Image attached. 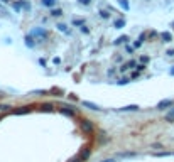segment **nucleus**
Listing matches in <instances>:
<instances>
[{"mask_svg": "<svg viewBox=\"0 0 174 162\" xmlns=\"http://www.w3.org/2000/svg\"><path fill=\"white\" fill-rule=\"evenodd\" d=\"M81 130H83V133H93L95 127L90 120H81Z\"/></svg>", "mask_w": 174, "mask_h": 162, "instance_id": "1", "label": "nucleus"}, {"mask_svg": "<svg viewBox=\"0 0 174 162\" xmlns=\"http://www.w3.org/2000/svg\"><path fill=\"white\" fill-rule=\"evenodd\" d=\"M174 105V100H162V101L157 103V110H164V108H169Z\"/></svg>", "mask_w": 174, "mask_h": 162, "instance_id": "2", "label": "nucleus"}, {"mask_svg": "<svg viewBox=\"0 0 174 162\" xmlns=\"http://www.w3.org/2000/svg\"><path fill=\"white\" fill-rule=\"evenodd\" d=\"M30 36H37V37H47V30H44V29H39V27H36V29H32L30 30Z\"/></svg>", "mask_w": 174, "mask_h": 162, "instance_id": "3", "label": "nucleus"}, {"mask_svg": "<svg viewBox=\"0 0 174 162\" xmlns=\"http://www.w3.org/2000/svg\"><path fill=\"white\" fill-rule=\"evenodd\" d=\"M135 66H137V61H134V59H132V61H128V63H125V64H122V66H120V71H127V69H130V68H135Z\"/></svg>", "mask_w": 174, "mask_h": 162, "instance_id": "4", "label": "nucleus"}, {"mask_svg": "<svg viewBox=\"0 0 174 162\" xmlns=\"http://www.w3.org/2000/svg\"><path fill=\"white\" fill-rule=\"evenodd\" d=\"M81 105H83V107H86V108H90V110L102 111V108L98 107V105H95V103H91V101H81Z\"/></svg>", "mask_w": 174, "mask_h": 162, "instance_id": "5", "label": "nucleus"}, {"mask_svg": "<svg viewBox=\"0 0 174 162\" xmlns=\"http://www.w3.org/2000/svg\"><path fill=\"white\" fill-rule=\"evenodd\" d=\"M59 111L63 113V115H66V117H74V110H73V107H69V108H59Z\"/></svg>", "mask_w": 174, "mask_h": 162, "instance_id": "6", "label": "nucleus"}, {"mask_svg": "<svg viewBox=\"0 0 174 162\" xmlns=\"http://www.w3.org/2000/svg\"><path fill=\"white\" fill-rule=\"evenodd\" d=\"M119 110L120 111H137L139 110V105H127V107H122Z\"/></svg>", "mask_w": 174, "mask_h": 162, "instance_id": "7", "label": "nucleus"}, {"mask_svg": "<svg viewBox=\"0 0 174 162\" xmlns=\"http://www.w3.org/2000/svg\"><path fill=\"white\" fill-rule=\"evenodd\" d=\"M29 111H30V107H22L19 110H14L12 113L14 115H24V113H29Z\"/></svg>", "mask_w": 174, "mask_h": 162, "instance_id": "8", "label": "nucleus"}, {"mask_svg": "<svg viewBox=\"0 0 174 162\" xmlns=\"http://www.w3.org/2000/svg\"><path fill=\"white\" fill-rule=\"evenodd\" d=\"M24 41H26V46L27 47H34L36 46V42H34V36H26V39H24Z\"/></svg>", "mask_w": 174, "mask_h": 162, "instance_id": "9", "label": "nucleus"}, {"mask_svg": "<svg viewBox=\"0 0 174 162\" xmlns=\"http://www.w3.org/2000/svg\"><path fill=\"white\" fill-rule=\"evenodd\" d=\"M161 39H162V42H171V41H172V34H171V32H162Z\"/></svg>", "mask_w": 174, "mask_h": 162, "instance_id": "10", "label": "nucleus"}, {"mask_svg": "<svg viewBox=\"0 0 174 162\" xmlns=\"http://www.w3.org/2000/svg\"><path fill=\"white\" fill-rule=\"evenodd\" d=\"M115 29H123L125 27V19H117V20L113 22Z\"/></svg>", "mask_w": 174, "mask_h": 162, "instance_id": "11", "label": "nucleus"}, {"mask_svg": "<svg viewBox=\"0 0 174 162\" xmlns=\"http://www.w3.org/2000/svg\"><path fill=\"white\" fill-rule=\"evenodd\" d=\"M56 2H58V0H41V4H43L44 7H54Z\"/></svg>", "mask_w": 174, "mask_h": 162, "instance_id": "12", "label": "nucleus"}, {"mask_svg": "<svg viewBox=\"0 0 174 162\" xmlns=\"http://www.w3.org/2000/svg\"><path fill=\"white\" fill-rule=\"evenodd\" d=\"M119 4H120V7H122L123 10H130V5H128V0H119Z\"/></svg>", "mask_w": 174, "mask_h": 162, "instance_id": "13", "label": "nucleus"}, {"mask_svg": "<svg viewBox=\"0 0 174 162\" xmlns=\"http://www.w3.org/2000/svg\"><path fill=\"white\" fill-rule=\"evenodd\" d=\"M127 41H128V36H120V37L117 39V41H115L113 44H115V46H119V44H122V42L125 44V42H127Z\"/></svg>", "mask_w": 174, "mask_h": 162, "instance_id": "14", "label": "nucleus"}, {"mask_svg": "<svg viewBox=\"0 0 174 162\" xmlns=\"http://www.w3.org/2000/svg\"><path fill=\"white\" fill-rule=\"evenodd\" d=\"M164 118H166V122H171V123H174V108L164 117Z\"/></svg>", "mask_w": 174, "mask_h": 162, "instance_id": "15", "label": "nucleus"}, {"mask_svg": "<svg viewBox=\"0 0 174 162\" xmlns=\"http://www.w3.org/2000/svg\"><path fill=\"white\" fill-rule=\"evenodd\" d=\"M51 15H52V17H61V15H63V10H61V9H52Z\"/></svg>", "mask_w": 174, "mask_h": 162, "instance_id": "16", "label": "nucleus"}, {"mask_svg": "<svg viewBox=\"0 0 174 162\" xmlns=\"http://www.w3.org/2000/svg\"><path fill=\"white\" fill-rule=\"evenodd\" d=\"M58 30H61V32H64V34H69V30H68V27L64 26V24H58Z\"/></svg>", "mask_w": 174, "mask_h": 162, "instance_id": "17", "label": "nucleus"}, {"mask_svg": "<svg viewBox=\"0 0 174 162\" xmlns=\"http://www.w3.org/2000/svg\"><path fill=\"white\" fill-rule=\"evenodd\" d=\"M80 157H81V159H83V160H86V159H88V157H90V149H86V150H85V152H81V155H80Z\"/></svg>", "mask_w": 174, "mask_h": 162, "instance_id": "18", "label": "nucleus"}, {"mask_svg": "<svg viewBox=\"0 0 174 162\" xmlns=\"http://www.w3.org/2000/svg\"><path fill=\"white\" fill-rule=\"evenodd\" d=\"M156 157H167V155H172V154H169V152H157V154H154Z\"/></svg>", "mask_w": 174, "mask_h": 162, "instance_id": "19", "label": "nucleus"}, {"mask_svg": "<svg viewBox=\"0 0 174 162\" xmlns=\"http://www.w3.org/2000/svg\"><path fill=\"white\" fill-rule=\"evenodd\" d=\"M43 110L44 111H52V105L51 103H46V105H43Z\"/></svg>", "mask_w": 174, "mask_h": 162, "instance_id": "20", "label": "nucleus"}, {"mask_svg": "<svg viewBox=\"0 0 174 162\" xmlns=\"http://www.w3.org/2000/svg\"><path fill=\"white\" fill-rule=\"evenodd\" d=\"M127 83H130L128 78H120V79H119V85H127Z\"/></svg>", "mask_w": 174, "mask_h": 162, "instance_id": "21", "label": "nucleus"}, {"mask_svg": "<svg viewBox=\"0 0 174 162\" xmlns=\"http://www.w3.org/2000/svg\"><path fill=\"white\" fill-rule=\"evenodd\" d=\"M10 108L12 107H9V105H0V111H10Z\"/></svg>", "mask_w": 174, "mask_h": 162, "instance_id": "22", "label": "nucleus"}, {"mask_svg": "<svg viewBox=\"0 0 174 162\" xmlns=\"http://www.w3.org/2000/svg\"><path fill=\"white\" fill-rule=\"evenodd\" d=\"M21 7H22V4H21V2L14 4V10H15V12H21Z\"/></svg>", "mask_w": 174, "mask_h": 162, "instance_id": "23", "label": "nucleus"}, {"mask_svg": "<svg viewBox=\"0 0 174 162\" xmlns=\"http://www.w3.org/2000/svg\"><path fill=\"white\" fill-rule=\"evenodd\" d=\"M100 15H102L103 19H108V17H110V14L106 12V10H100Z\"/></svg>", "mask_w": 174, "mask_h": 162, "instance_id": "24", "label": "nucleus"}, {"mask_svg": "<svg viewBox=\"0 0 174 162\" xmlns=\"http://www.w3.org/2000/svg\"><path fill=\"white\" fill-rule=\"evenodd\" d=\"M32 93H34V95H43V96H44V95H47V91H46V90H43V91H41V90H36V91H32Z\"/></svg>", "mask_w": 174, "mask_h": 162, "instance_id": "25", "label": "nucleus"}, {"mask_svg": "<svg viewBox=\"0 0 174 162\" xmlns=\"http://www.w3.org/2000/svg\"><path fill=\"white\" fill-rule=\"evenodd\" d=\"M73 26H85V20H73Z\"/></svg>", "mask_w": 174, "mask_h": 162, "instance_id": "26", "label": "nucleus"}, {"mask_svg": "<svg viewBox=\"0 0 174 162\" xmlns=\"http://www.w3.org/2000/svg\"><path fill=\"white\" fill-rule=\"evenodd\" d=\"M135 68H137V71H144V69H145V64H144V63H142V64H137Z\"/></svg>", "mask_w": 174, "mask_h": 162, "instance_id": "27", "label": "nucleus"}, {"mask_svg": "<svg viewBox=\"0 0 174 162\" xmlns=\"http://www.w3.org/2000/svg\"><path fill=\"white\" fill-rule=\"evenodd\" d=\"M21 4H22V7H24L26 10H30V4H27V2H21Z\"/></svg>", "mask_w": 174, "mask_h": 162, "instance_id": "28", "label": "nucleus"}, {"mask_svg": "<svg viewBox=\"0 0 174 162\" xmlns=\"http://www.w3.org/2000/svg\"><path fill=\"white\" fill-rule=\"evenodd\" d=\"M139 78V71H135V73H132V79H137Z\"/></svg>", "mask_w": 174, "mask_h": 162, "instance_id": "29", "label": "nucleus"}, {"mask_svg": "<svg viewBox=\"0 0 174 162\" xmlns=\"http://www.w3.org/2000/svg\"><path fill=\"white\" fill-rule=\"evenodd\" d=\"M39 64L44 68V66H46V59H43V58H41V59H39Z\"/></svg>", "mask_w": 174, "mask_h": 162, "instance_id": "30", "label": "nucleus"}, {"mask_svg": "<svg viewBox=\"0 0 174 162\" xmlns=\"http://www.w3.org/2000/svg\"><path fill=\"white\" fill-rule=\"evenodd\" d=\"M91 0H80V4H83V5H88Z\"/></svg>", "mask_w": 174, "mask_h": 162, "instance_id": "31", "label": "nucleus"}, {"mask_svg": "<svg viewBox=\"0 0 174 162\" xmlns=\"http://www.w3.org/2000/svg\"><path fill=\"white\" fill-rule=\"evenodd\" d=\"M140 61H142V63H147L149 58H147V56H142V58H140Z\"/></svg>", "mask_w": 174, "mask_h": 162, "instance_id": "32", "label": "nucleus"}, {"mask_svg": "<svg viewBox=\"0 0 174 162\" xmlns=\"http://www.w3.org/2000/svg\"><path fill=\"white\" fill-rule=\"evenodd\" d=\"M81 32H85V34H88L90 30H88V29H86V27H85V26H81Z\"/></svg>", "mask_w": 174, "mask_h": 162, "instance_id": "33", "label": "nucleus"}, {"mask_svg": "<svg viewBox=\"0 0 174 162\" xmlns=\"http://www.w3.org/2000/svg\"><path fill=\"white\" fill-rule=\"evenodd\" d=\"M52 63H54V64H59L61 59H59V58H54V59H52Z\"/></svg>", "mask_w": 174, "mask_h": 162, "instance_id": "34", "label": "nucleus"}, {"mask_svg": "<svg viewBox=\"0 0 174 162\" xmlns=\"http://www.w3.org/2000/svg\"><path fill=\"white\" fill-rule=\"evenodd\" d=\"M166 54H167V56H174V49H169V51L166 52Z\"/></svg>", "mask_w": 174, "mask_h": 162, "instance_id": "35", "label": "nucleus"}, {"mask_svg": "<svg viewBox=\"0 0 174 162\" xmlns=\"http://www.w3.org/2000/svg\"><path fill=\"white\" fill-rule=\"evenodd\" d=\"M140 46H142V41H140V39H139V41H137V42H135V47H140Z\"/></svg>", "mask_w": 174, "mask_h": 162, "instance_id": "36", "label": "nucleus"}, {"mask_svg": "<svg viewBox=\"0 0 174 162\" xmlns=\"http://www.w3.org/2000/svg\"><path fill=\"white\" fill-rule=\"evenodd\" d=\"M71 162H83V159L80 157V159H74V160H71Z\"/></svg>", "mask_w": 174, "mask_h": 162, "instance_id": "37", "label": "nucleus"}, {"mask_svg": "<svg viewBox=\"0 0 174 162\" xmlns=\"http://www.w3.org/2000/svg\"><path fill=\"white\" fill-rule=\"evenodd\" d=\"M103 162H115L113 159H106V160H103Z\"/></svg>", "mask_w": 174, "mask_h": 162, "instance_id": "38", "label": "nucleus"}, {"mask_svg": "<svg viewBox=\"0 0 174 162\" xmlns=\"http://www.w3.org/2000/svg\"><path fill=\"white\" fill-rule=\"evenodd\" d=\"M171 76H174V68H172V69H171Z\"/></svg>", "mask_w": 174, "mask_h": 162, "instance_id": "39", "label": "nucleus"}, {"mask_svg": "<svg viewBox=\"0 0 174 162\" xmlns=\"http://www.w3.org/2000/svg\"><path fill=\"white\" fill-rule=\"evenodd\" d=\"M2 2H5V4H7V2H9V0H2Z\"/></svg>", "mask_w": 174, "mask_h": 162, "instance_id": "40", "label": "nucleus"}, {"mask_svg": "<svg viewBox=\"0 0 174 162\" xmlns=\"http://www.w3.org/2000/svg\"><path fill=\"white\" fill-rule=\"evenodd\" d=\"M0 120H2V115H0Z\"/></svg>", "mask_w": 174, "mask_h": 162, "instance_id": "41", "label": "nucleus"}, {"mask_svg": "<svg viewBox=\"0 0 174 162\" xmlns=\"http://www.w3.org/2000/svg\"><path fill=\"white\" fill-rule=\"evenodd\" d=\"M172 27H174V22H172Z\"/></svg>", "mask_w": 174, "mask_h": 162, "instance_id": "42", "label": "nucleus"}]
</instances>
